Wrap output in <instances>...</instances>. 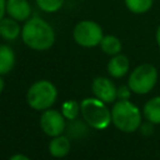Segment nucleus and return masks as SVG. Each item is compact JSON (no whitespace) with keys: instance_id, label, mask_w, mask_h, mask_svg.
Returning <instances> with one entry per match:
<instances>
[{"instance_id":"obj_8","label":"nucleus","mask_w":160,"mask_h":160,"mask_svg":"<svg viewBox=\"0 0 160 160\" xmlns=\"http://www.w3.org/2000/svg\"><path fill=\"white\" fill-rule=\"evenodd\" d=\"M91 89H92L95 98H98L99 100H101L104 102H112L116 98L118 89L115 88V84L105 76L95 78L92 80Z\"/></svg>"},{"instance_id":"obj_14","label":"nucleus","mask_w":160,"mask_h":160,"mask_svg":"<svg viewBox=\"0 0 160 160\" xmlns=\"http://www.w3.org/2000/svg\"><path fill=\"white\" fill-rule=\"evenodd\" d=\"M142 112L150 124H160V96L148 100L144 105Z\"/></svg>"},{"instance_id":"obj_21","label":"nucleus","mask_w":160,"mask_h":160,"mask_svg":"<svg viewBox=\"0 0 160 160\" xmlns=\"http://www.w3.org/2000/svg\"><path fill=\"white\" fill-rule=\"evenodd\" d=\"M9 160H30V159H29L28 156L22 155V154H15V155L10 156V158H9Z\"/></svg>"},{"instance_id":"obj_10","label":"nucleus","mask_w":160,"mask_h":160,"mask_svg":"<svg viewBox=\"0 0 160 160\" xmlns=\"http://www.w3.org/2000/svg\"><path fill=\"white\" fill-rule=\"evenodd\" d=\"M21 34V26L18 20L5 16L0 20V38L8 41H12L18 39Z\"/></svg>"},{"instance_id":"obj_15","label":"nucleus","mask_w":160,"mask_h":160,"mask_svg":"<svg viewBox=\"0 0 160 160\" xmlns=\"http://www.w3.org/2000/svg\"><path fill=\"white\" fill-rule=\"evenodd\" d=\"M99 46L102 50V52H105L106 55H110V56L120 54L121 48H122L120 39L116 38L115 35H104Z\"/></svg>"},{"instance_id":"obj_3","label":"nucleus","mask_w":160,"mask_h":160,"mask_svg":"<svg viewBox=\"0 0 160 160\" xmlns=\"http://www.w3.org/2000/svg\"><path fill=\"white\" fill-rule=\"evenodd\" d=\"M80 112L88 125L94 129L102 130L111 122V111L105 106V102L98 98H86L80 104Z\"/></svg>"},{"instance_id":"obj_22","label":"nucleus","mask_w":160,"mask_h":160,"mask_svg":"<svg viewBox=\"0 0 160 160\" xmlns=\"http://www.w3.org/2000/svg\"><path fill=\"white\" fill-rule=\"evenodd\" d=\"M155 40H156L158 46L160 48V25H159L158 29H156V32H155Z\"/></svg>"},{"instance_id":"obj_12","label":"nucleus","mask_w":160,"mask_h":160,"mask_svg":"<svg viewBox=\"0 0 160 160\" xmlns=\"http://www.w3.org/2000/svg\"><path fill=\"white\" fill-rule=\"evenodd\" d=\"M15 52L9 45H0V75L9 74L15 66Z\"/></svg>"},{"instance_id":"obj_5","label":"nucleus","mask_w":160,"mask_h":160,"mask_svg":"<svg viewBox=\"0 0 160 160\" xmlns=\"http://www.w3.org/2000/svg\"><path fill=\"white\" fill-rule=\"evenodd\" d=\"M158 81V70L151 64H141L136 66L128 80V86L131 91L139 95L150 92Z\"/></svg>"},{"instance_id":"obj_16","label":"nucleus","mask_w":160,"mask_h":160,"mask_svg":"<svg viewBox=\"0 0 160 160\" xmlns=\"http://www.w3.org/2000/svg\"><path fill=\"white\" fill-rule=\"evenodd\" d=\"M154 1L155 0H124V4L130 12L140 15L148 12L152 8Z\"/></svg>"},{"instance_id":"obj_2","label":"nucleus","mask_w":160,"mask_h":160,"mask_svg":"<svg viewBox=\"0 0 160 160\" xmlns=\"http://www.w3.org/2000/svg\"><path fill=\"white\" fill-rule=\"evenodd\" d=\"M111 122L122 132H134L141 125V112L128 99H119L111 109Z\"/></svg>"},{"instance_id":"obj_19","label":"nucleus","mask_w":160,"mask_h":160,"mask_svg":"<svg viewBox=\"0 0 160 160\" xmlns=\"http://www.w3.org/2000/svg\"><path fill=\"white\" fill-rule=\"evenodd\" d=\"M116 98H119V99H129L130 98V88L129 86H120L118 90H116Z\"/></svg>"},{"instance_id":"obj_11","label":"nucleus","mask_w":160,"mask_h":160,"mask_svg":"<svg viewBox=\"0 0 160 160\" xmlns=\"http://www.w3.org/2000/svg\"><path fill=\"white\" fill-rule=\"evenodd\" d=\"M130 68L129 59L122 54H116L111 56V59L108 62V72L112 78H122Z\"/></svg>"},{"instance_id":"obj_23","label":"nucleus","mask_w":160,"mask_h":160,"mask_svg":"<svg viewBox=\"0 0 160 160\" xmlns=\"http://www.w3.org/2000/svg\"><path fill=\"white\" fill-rule=\"evenodd\" d=\"M4 86H5V82H4V80H2V78H1V75H0V94H1V91L4 90Z\"/></svg>"},{"instance_id":"obj_20","label":"nucleus","mask_w":160,"mask_h":160,"mask_svg":"<svg viewBox=\"0 0 160 160\" xmlns=\"http://www.w3.org/2000/svg\"><path fill=\"white\" fill-rule=\"evenodd\" d=\"M6 14V0H0V20L5 18Z\"/></svg>"},{"instance_id":"obj_7","label":"nucleus","mask_w":160,"mask_h":160,"mask_svg":"<svg viewBox=\"0 0 160 160\" xmlns=\"http://www.w3.org/2000/svg\"><path fill=\"white\" fill-rule=\"evenodd\" d=\"M40 128L46 135H49L51 138L59 136L65 130V118L61 112H59L56 110L46 109L41 114Z\"/></svg>"},{"instance_id":"obj_1","label":"nucleus","mask_w":160,"mask_h":160,"mask_svg":"<svg viewBox=\"0 0 160 160\" xmlns=\"http://www.w3.org/2000/svg\"><path fill=\"white\" fill-rule=\"evenodd\" d=\"M22 42L36 51L49 50L55 44V30L42 18L35 15L29 18L21 26Z\"/></svg>"},{"instance_id":"obj_18","label":"nucleus","mask_w":160,"mask_h":160,"mask_svg":"<svg viewBox=\"0 0 160 160\" xmlns=\"http://www.w3.org/2000/svg\"><path fill=\"white\" fill-rule=\"evenodd\" d=\"M79 111H80V105L75 100H69V101H66V102L62 104V111H61V114L68 120H74L78 116Z\"/></svg>"},{"instance_id":"obj_6","label":"nucleus","mask_w":160,"mask_h":160,"mask_svg":"<svg viewBox=\"0 0 160 160\" xmlns=\"http://www.w3.org/2000/svg\"><path fill=\"white\" fill-rule=\"evenodd\" d=\"M104 36L102 28L94 20H81L72 29L75 42L82 48H95Z\"/></svg>"},{"instance_id":"obj_17","label":"nucleus","mask_w":160,"mask_h":160,"mask_svg":"<svg viewBox=\"0 0 160 160\" xmlns=\"http://www.w3.org/2000/svg\"><path fill=\"white\" fill-rule=\"evenodd\" d=\"M35 4L41 11L52 14V12L59 11L64 6L65 0H35Z\"/></svg>"},{"instance_id":"obj_9","label":"nucleus","mask_w":160,"mask_h":160,"mask_svg":"<svg viewBox=\"0 0 160 160\" xmlns=\"http://www.w3.org/2000/svg\"><path fill=\"white\" fill-rule=\"evenodd\" d=\"M6 15L20 21H26L32 15L29 0H6Z\"/></svg>"},{"instance_id":"obj_4","label":"nucleus","mask_w":160,"mask_h":160,"mask_svg":"<svg viewBox=\"0 0 160 160\" xmlns=\"http://www.w3.org/2000/svg\"><path fill=\"white\" fill-rule=\"evenodd\" d=\"M58 90L55 85L49 80H39L34 82L26 92V101L34 110L49 109L55 102Z\"/></svg>"},{"instance_id":"obj_13","label":"nucleus","mask_w":160,"mask_h":160,"mask_svg":"<svg viewBox=\"0 0 160 160\" xmlns=\"http://www.w3.org/2000/svg\"><path fill=\"white\" fill-rule=\"evenodd\" d=\"M49 151L54 158H62L70 151V141L66 136H54L49 144Z\"/></svg>"}]
</instances>
